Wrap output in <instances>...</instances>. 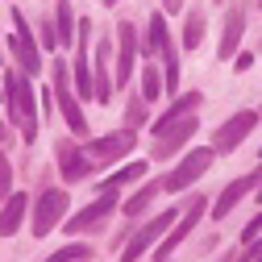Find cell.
<instances>
[{
	"mask_svg": "<svg viewBox=\"0 0 262 262\" xmlns=\"http://www.w3.org/2000/svg\"><path fill=\"white\" fill-rule=\"evenodd\" d=\"M5 100H9V117L21 129L25 142L38 138V100H34V88H29V75L17 67L5 75Z\"/></svg>",
	"mask_w": 262,
	"mask_h": 262,
	"instance_id": "6da1fadb",
	"label": "cell"
},
{
	"mask_svg": "<svg viewBox=\"0 0 262 262\" xmlns=\"http://www.w3.org/2000/svg\"><path fill=\"white\" fill-rule=\"evenodd\" d=\"M9 50H13V58H17V67L34 79L38 71H42V46H38V38L29 34V25H25V17H21V9H13V34H9Z\"/></svg>",
	"mask_w": 262,
	"mask_h": 262,
	"instance_id": "7a4b0ae2",
	"label": "cell"
},
{
	"mask_svg": "<svg viewBox=\"0 0 262 262\" xmlns=\"http://www.w3.org/2000/svg\"><path fill=\"white\" fill-rule=\"evenodd\" d=\"M179 221V212L175 208H167V212H154V221H146V225H138V233L125 242V250H121V262H138L154 242H162L171 233V225Z\"/></svg>",
	"mask_w": 262,
	"mask_h": 262,
	"instance_id": "3957f363",
	"label": "cell"
},
{
	"mask_svg": "<svg viewBox=\"0 0 262 262\" xmlns=\"http://www.w3.org/2000/svg\"><path fill=\"white\" fill-rule=\"evenodd\" d=\"M204 208H208V195H187V208L179 212V221L171 225V233L158 242V254H154V262H167L179 246H183V237L191 233L195 225H200V216H204Z\"/></svg>",
	"mask_w": 262,
	"mask_h": 262,
	"instance_id": "277c9868",
	"label": "cell"
},
{
	"mask_svg": "<svg viewBox=\"0 0 262 262\" xmlns=\"http://www.w3.org/2000/svg\"><path fill=\"white\" fill-rule=\"evenodd\" d=\"M212 158H216V150L212 146H200V150H187L183 158H179V167L162 179V187H171V191H183L187 183H195L200 175H208V167H212Z\"/></svg>",
	"mask_w": 262,
	"mask_h": 262,
	"instance_id": "5b68a950",
	"label": "cell"
},
{
	"mask_svg": "<svg viewBox=\"0 0 262 262\" xmlns=\"http://www.w3.org/2000/svg\"><path fill=\"white\" fill-rule=\"evenodd\" d=\"M54 96H58V108H62V117H67V125H71V134H88V117H83V104H79V92L67 83V67L62 62H54Z\"/></svg>",
	"mask_w": 262,
	"mask_h": 262,
	"instance_id": "8992f818",
	"label": "cell"
},
{
	"mask_svg": "<svg viewBox=\"0 0 262 262\" xmlns=\"http://www.w3.org/2000/svg\"><path fill=\"white\" fill-rule=\"evenodd\" d=\"M254 125H258V113H233V117H229V121H221V129H216V134H212V150L216 154H229V150H237L250 134H254Z\"/></svg>",
	"mask_w": 262,
	"mask_h": 262,
	"instance_id": "52a82bcc",
	"label": "cell"
},
{
	"mask_svg": "<svg viewBox=\"0 0 262 262\" xmlns=\"http://www.w3.org/2000/svg\"><path fill=\"white\" fill-rule=\"evenodd\" d=\"M134 146H138V134H134V129H117V134L92 138V142L83 146V154H88V162H117L121 154H129Z\"/></svg>",
	"mask_w": 262,
	"mask_h": 262,
	"instance_id": "ba28073f",
	"label": "cell"
},
{
	"mask_svg": "<svg viewBox=\"0 0 262 262\" xmlns=\"http://www.w3.org/2000/svg\"><path fill=\"white\" fill-rule=\"evenodd\" d=\"M67 204H71V195L67 191H54V187H46L42 195H38V208H34V237H46L50 229L67 216Z\"/></svg>",
	"mask_w": 262,
	"mask_h": 262,
	"instance_id": "9c48e42d",
	"label": "cell"
},
{
	"mask_svg": "<svg viewBox=\"0 0 262 262\" xmlns=\"http://www.w3.org/2000/svg\"><path fill=\"white\" fill-rule=\"evenodd\" d=\"M92 79H96V100H100V104H113V83H117L113 42H100V46H96V67H92Z\"/></svg>",
	"mask_w": 262,
	"mask_h": 262,
	"instance_id": "30bf717a",
	"label": "cell"
},
{
	"mask_svg": "<svg viewBox=\"0 0 262 262\" xmlns=\"http://www.w3.org/2000/svg\"><path fill=\"white\" fill-rule=\"evenodd\" d=\"M134 62H138V29L121 21L117 25V83L125 88L129 75H134Z\"/></svg>",
	"mask_w": 262,
	"mask_h": 262,
	"instance_id": "8fae6325",
	"label": "cell"
},
{
	"mask_svg": "<svg viewBox=\"0 0 262 262\" xmlns=\"http://www.w3.org/2000/svg\"><path fill=\"white\" fill-rule=\"evenodd\" d=\"M242 34H246V9L233 5L225 17V29H221V46H216V62H229V58H237L242 50Z\"/></svg>",
	"mask_w": 262,
	"mask_h": 262,
	"instance_id": "7c38bea8",
	"label": "cell"
},
{
	"mask_svg": "<svg viewBox=\"0 0 262 262\" xmlns=\"http://www.w3.org/2000/svg\"><path fill=\"white\" fill-rule=\"evenodd\" d=\"M258 187H262L258 171H254V175H242V179H233V183H229V187H225V191L216 195V204H212V216H216V221H225V216L233 212V208H237V204L246 200L250 191H258Z\"/></svg>",
	"mask_w": 262,
	"mask_h": 262,
	"instance_id": "4fadbf2b",
	"label": "cell"
},
{
	"mask_svg": "<svg viewBox=\"0 0 262 262\" xmlns=\"http://www.w3.org/2000/svg\"><path fill=\"white\" fill-rule=\"evenodd\" d=\"M191 134H200V121H195V117L175 121L167 134H158V138H154V158H171L179 146H187V142H191Z\"/></svg>",
	"mask_w": 262,
	"mask_h": 262,
	"instance_id": "5bb4252c",
	"label": "cell"
},
{
	"mask_svg": "<svg viewBox=\"0 0 262 262\" xmlns=\"http://www.w3.org/2000/svg\"><path fill=\"white\" fill-rule=\"evenodd\" d=\"M113 208H117V191H104L100 200H92L83 212H75V216L67 221V233H88V229H96V225H100Z\"/></svg>",
	"mask_w": 262,
	"mask_h": 262,
	"instance_id": "9a60e30c",
	"label": "cell"
},
{
	"mask_svg": "<svg viewBox=\"0 0 262 262\" xmlns=\"http://www.w3.org/2000/svg\"><path fill=\"white\" fill-rule=\"evenodd\" d=\"M54 154H58V175L67 179V183H79V179H88V154L75 146V142H58L54 146Z\"/></svg>",
	"mask_w": 262,
	"mask_h": 262,
	"instance_id": "2e32d148",
	"label": "cell"
},
{
	"mask_svg": "<svg viewBox=\"0 0 262 262\" xmlns=\"http://www.w3.org/2000/svg\"><path fill=\"white\" fill-rule=\"evenodd\" d=\"M200 104H204V96H200V92H183V96H175V100H171V108L162 113V117H154V138H158V134H167L175 121L195 117V108H200Z\"/></svg>",
	"mask_w": 262,
	"mask_h": 262,
	"instance_id": "e0dca14e",
	"label": "cell"
},
{
	"mask_svg": "<svg viewBox=\"0 0 262 262\" xmlns=\"http://www.w3.org/2000/svg\"><path fill=\"white\" fill-rule=\"evenodd\" d=\"M25 212H29V195L25 191L9 195L5 208H0V237H13L17 229H21V221H25Z\"/></svg>",
	"mask_w": 262,
	"mask_h": 262,
	"instance_id": "ac0fdd59",
	"label": "cell"
},
{
	"mask_svg": "<svg viewBox=\"0 0 262 262\" xmlns=\"http://www.w3.org/2000/svg\"><path fill=\"white\" fill-rule=\"evenodd\" d=\"M162 92H167V79H162V71H158V62L150 58L146 67H142V100L158 104V100H162Z\"/></svg>",
	"mask_w": 262,
	"mask_h": 262,
	"instance_id": "d6986e66",
	"label": "cell"
},
{
	"mask_svg": "<svg viewBox=\"0 0 262 262\" xmlns=\"http://www.w3.org/2000/svg\"><path fill=\"white\" fill-rule=\"evenodd\" d=\"M54 29H58V42H62V46H75V42H79V21L71 17V5H67V0H58Z\"/></svg>",
	"mask_w": 262,
	"mask_h": 262,
	"instance_id": "ffe728a7",
	"label": "cell"
},
{
	"mask_svg": "<svg viewBox=\"0 0 262 262\" xmlns=\"http://www.w3.org/2000/svg\"><path fill=\"white\" fill-rule=\"evenodd\" d=\"M179 42H183L187 54L200 50V42H204V13H200V9H191V13L183 17V34H179Z\"/></svg>",
	"mask_w": 262,
	"mask_h": 262,
	"instance_id": "44dd1931",
	"label": "cell"
},
{
	"mask_svg": "<svg viewBox=\"0 0 262 262\" xmlns=\"http://www.w3.org/2000/svg\"><path fill=\"white\" fill-rule=\"evenodd\" d=\"M167 13H150V21H146V54L154 58L158 50H162V42H167Z\"/></svg>",
	"mask_w": 262,
	"mask_h": 262,
	"instance_id": "7402d4cb",
	"label": "cell"
},
{
	"mask_svg": "<svg viewBox=\"0 0 262 262\" xmlns=\"http://www.w3.org/2000/svg\"><path fill=\"white\" fill-rule=\"evenodd\" d=\"M146 167H150V162H129V167L113 171V175L104 179V191H117V187H125V183H134V179H142V175H146Z\"/></svg>",
	"mask_w": 262,
	"mask_h": 262,
	"instance_id": "603a6c76",
	"label": "cell"
},
{
	"mask_svg": "<svg viewBox=\"0 0 262 262\" xmlns=\"http://www.w3.org/2000/svg\"><path fill=\"white\" fill-rule=\"evenodd\" d=\"M158 191H162V183H158V179H154V183H142L134 200H125V216H138V212H142V208L154 200V195H158Z\"/></svg>",
	"mask_w": 262,
	"mask_h": 262,
	"instance_id": "cb8c5ba5",
	"label": "cell"
},
{
	"mask_svg": "<svg viewBox=\"0 0 262 262\" xmlns=\"http://www.w3.org/2000/svg\"><path fill=\"white\" fill-rule=\"evenodd\" d=\"M88 258H92V246H83V242H71V246L54 250L46 262H88Z\"/></svg>",
	"mask_w": 262,
	"mask_h": 262,
	"instance_id": "d4e9b609",
	"label": "cell"
},
{
	"mask_svg": "<svg viewBox=\"0 0 262 262\" xmlns=\"http://www.w3.org/2000/svg\"><path fill=\"white\" fill-rule=\"evenodd\" d=\"M9 187H13V167H9V158L0 154V204L9 200Z\"/></svg>",
	"mask_w": 262,
	"mask_h": 262,
	"instance_id": "484cf974",
	"label": "cell"
},
{
	"mask_svg": "<svg viewBox=\"0 0 262 262\" xmlns=\"http://www.w3.org/2000/svg\"><path fill=\"white\" fill-rule=\"evenodd\" d=\"M258 233H262V212H258V216H254V221H250V225H246V229H242V242H246V246H250V242H254V237H258Z\"/></svg>",
	"mask_w": 262,
	"mask_h": 262,
	"instance_id": "4316f807",
	"label": "cell"
},
{
	"mask_svg": "<svg viewBox=\"0 0 262 262\" xmlns=\"http://www.w3.org/2000/svg\"><path fill=\"white\" fill-rule=\"evenodd\" d=\"M242 262H262V237H254L250 242V250H246V258Z\"/></svg>",
	"mask_w": 262,
	"mask_h": 262,
	"instance_id": "83f0119b",
	"label": "cell"
},
{
	"mask_svg": "<svg viewBox=\"0 0 262 262\" xmlns=\"http://www.w3.org/2000/svg\"><path fill=\"white\" fill-rule=\"evenodd\" d=\"M250 67H254V54L250 50H237V67L233 71H250Z\"/></svg>",
	"mask_w": 262,
	"mask_h": 262,
	"instance_id": "f1b7e54d",
	"label": "cell"
},
{
	"mask_svg": "<svg viewBox=\"0 0 262 262\" xmlns=\"http://www.w3.org/2000/svg\"><path fill=\"white\" fill-rule=\"evenodd\" d=\"M142 117H146V104H129V121H134V125H138Z\"/></svg>",
	"mask_w": 262,
	"mask_h": 262,
	"instance_id": "f546056e",
	"label": "cell"
},
{
	"mask_svg": "<svg viewBox=\"0 0 262 262\" xmlns=\"http://www.w3.org/2000/svg\"><path fill=\"white\" fill-rule=\"evenodd\" d=\"M5 142H13V134H9V125L0 121V146H5Z\"/></svg>",
	"mask_w": 262,
	"mask_h": 262,
	"instance_id": "4dcf8cb0",
	"label": "cell"
},
{
	"mask_svg": "<svg viewBox=\"0 0 262 262\" xmlns=\"http://www.w3.org/2000/svg\"><path fill=\"white\" fill-rule=\"evenodd\" d=\"M100 5H117V0H100Z\"/></svg>",
	"mask_w": 262,
	"mask_h": 262,
	"instance_id": "1f68e13d",
	"label": "cell"
},
{
	"mask_svg": "<svg viewBox=\"0 0 262 262\" xmlns=\"http://www.w3.org/2000/svg\"><path fill=\"white\" fill-rule=\"evenodd\" d=\"M0 100H5V88H0Z\"/></svg>",
	"mask_w": 262,
	"mask_h": 262,
	"instance_id": "d6a6232c",
	"label": "cell"
},
{
	"mask_svg": "<svg viewBox=\"0 0 262 262\" xmlns=\"http://www.w3.org/2000/svg\"><path fill=\"white\" fill-rule=\"evenodd\" d=\"M258 9H262V0H258Z\"/></svg>",
	"mask_w": 262,
	"mask_h": 262,
	"instance_id": "836d02e7",
	"label": "cell"
},
{
	"mask_svg": "<svg viewBox=\"0 0 262 262\" xmlns=\"http://www.w3.org/2000/svg\"><path fill=\"white\" fill-rule=\"evenodd\" d=\"M258 117H262V108H258Z\"/></svg>",
	"mask_w": 262,
	"mask_h": 262,
	"instance_id": "e575fe53",
	"label": "cell"
},
{
	"mask_svg": "<svg viewBox=\"0 0 262 262\" xmlns=\"http://www.w3.org/2000/svg\"><path fill=\"white\" fill-rule=\"evenodd\" d=\"M258 195H262V187H258Z\"/></svg>",
	"mask_w": 262,
	"mask_h": 262,
	"instance_id": "d590c367",
	"label": "cell"
},
{
	"mask_svg": "<svg viewBox=\"0 0 262 262\" xmlns=\"http://www.w3.org/2000/svg\"><path fill=\"white\" fill-rule=\"evenodd\" d=\"M216 5H221V0H216Z\"/></svg>",
	"mask_w": 262,
	"mask_h": 262,
	"instance_id": "8d00e7d4",
	"label": "cell"
},
{
	"mask_svg": "<svg viewBox=\"0 0 262 262\" xmlns=\"http://www.w3.org/2000/svg\"><path fill=\"white\" fill-rule=\"evenodd\" d=\"M258 154H262V150H258Z\"/></svg>",
	"mask_w": 262,
	"mask_h": 262,
	"instance_id": "74e56055",
	"label": "cell"
}]
</instances>
